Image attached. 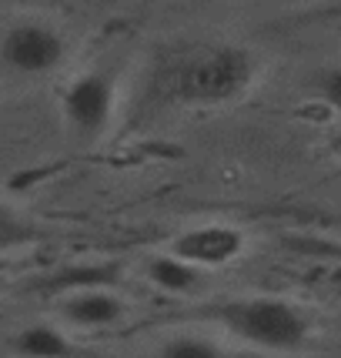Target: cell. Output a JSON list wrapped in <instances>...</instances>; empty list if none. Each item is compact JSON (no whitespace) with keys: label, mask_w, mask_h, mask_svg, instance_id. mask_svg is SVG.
<instances>
[{"label":"cell","mask_w":341,"mask_h":358,"mask_svg":"<svg viewBox=\"0 0 341 358\" xmlns=\"http://www.w3.org/2000/svg\"><path fill=\"white\" fill-rule=\"evenodd\" d=\"M258 61L248 47L211 44L174 67L170 91L184 104H228L251 87Z\"/></svg>","instance_id":"obj_1"},{"label":"cell","mask_w":341,"mask_h":358,"mask_svg":"<svg viewBox=\"0 0 341 358\" xmlns=\"http://www.w3.org/2000/svg\"><path fill=\"white\" fill-rule=\"evenodd\" d=\"M238 338L268 348V352H295L308 342V322L295 305L281 298H231L211 312Z\"/></svg>","instance_id":"obj_2"},{"label":"cell","mask_w":341,"mask_h":358,"mask_svg":"<svg viewBox=\"0 0 341 358\" xmlns=\"http://www.w3.org/2000/svg\"><path fill=\"white\" fill-rule=\"evenodd\" d=\"M67 57V37L47 20H17L0 34V64L17 78H47Z\"/></svg>","instance_id":"obj_3"},{"label":"cell","mask_w":341,"mask_h":358,"mask_svg":"<svg viewBox=\"0 0 341 358\" xmlns=\"http://www.w3.org/2000/svg\"><path fill=\"white\" fill-rule=\"evenodd\" d=\"M110 114H114V80L101 71L80 74L64 91V117L71 131L84 138H97L110 124Z\"/></svg>","instance_id":"obj_4"},{"label":"cell","mask_w":341,"mask_h":358,"mask_svg":"<svg viewBox=\"0 0 341 358\" xmlns=\"http://www.w3.org/2000/svg\"><path fill=\"white\" fill-rule=\"evenodd\" d=\"M245 251V234L228 224H201L174 238V255L194 268H224Z\"/></svg>","instance_id":"obj_5"},{"label":"cell","mask_w":341,"mask_h":358,"mask_svg":"<svg viewBox=\"0 0 341 358\" xmlns=\"http://www.w3.org/2000/svg\"><path fill=\"white\" fill-rule=\"evenodd\" d=\"M64 315L80 328H108L121 322L124 305H121L117 295H110L108 288H97V292H78V295H71L64 301Z\"/></svg>","instance_id":"obj_6"},{"label":"cell","mask_w":341,"mask_h":358,"mask_svg":"<svg viewBox=\"0 0 341 358\" xmlns=\"http://www.w3.org/2000/svg\"><path fill=\"white\" fill-rule=\"evenodd\" d=\"M147 278L154 281L161 292L170 295H191L201 288V268L187 265L184 258H177L174 251L170 255H154L147 262Z\"/></svg>","instance_id":"obj_7"},{"label":"cell","mask_w":341,"mask_h":358,"mask_svg":"<svg viewBox=\"0 0 341 358\" xmlns=\"http://www.w3.org/2000/svg\"><path fill=\"white\" fill-rule=\"evenodd\" d=\"M17 355L20 358H67L71 355V345L57 328L50 325H31L17 335Z\"/></svg>","instance_id":"obj_8"},{"label":"cell","mask_w":341,"mask_h":358,"mask_svg":"<svg viewBox=\"0 0 341 358\" xmlns=\"http://www.w3.org/2000/svg\"><path fill=\"white\" fill-rule=\"evenodd\" d=\"M110 281H114V268L110 265H74V268H64L61 275L50 281V288L67 292V295H78V292L108 288Z\"/></svg>","instance_id":"obj_9"},{"label":"cell","mask_w":341,"mask_h":358,"mask_svg":"<svg viewBox=\"0 0 341 358\" xmlns=\"http://www.w3.org/2000/svg\"><path fill=\"white\" fill-rule=\"evenodd\" d=\"M154 358H224V352L201 335H174L161 345V352Z\"/></svg>","instance_id":"obj_10"},{"label":"cell","mask_w":341,"mask_h":358,"mask_svg":"<svg viewBox=\"0 0 341 358\" xmlns=\"http://www.w3.org/2000/svg\"><path fill=\"white\" fill-rule=\"evenodd\" d=\"M37 228H34V221H27L17 208L0 201V251L3 248H14V245H24V241H31Z\"/></svg>","instance_id":"obj_11"},{"label":"cell","mask_w":341,"mask_h":358,"mask_svg":"<svg viewBox=\"0 0 341 358\" xmlns=\"http://www.w3.org/2000/svg\"><path fill=\"white\" fill-rule=\"evenodd\" d=\"M318 87H321V97H325V104L335 114H341V64L338 67H328L321 80H318Z\"/></svg>","instance_id":"obj_12"}]
</instances>
